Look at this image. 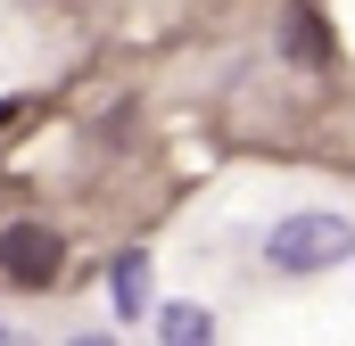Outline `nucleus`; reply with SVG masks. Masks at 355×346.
<instances>
[{
    "instance_id": "f257e3e1",
    "label": "nucleus",
    "mask_w": 355,
    "mask_h": 346,
    "mask_svg": "<svg viewBox=\"0 0 355 346\" xmlns=\"http://www.w3.org/2000/svg\"><path fill=\"white\" fill-rule=\"evenodd\" d=\"M355 256V223L347 215H281L265 231V264L272 272H331V264H347Z\"/></svg>"
},
{
    "instance_id": "39448f33",
    "label": "nucleus",
    "mask_w": 355,
    "mask_h": 346,
    "mask_svg": "<svg viewBox=\"0 0 355 346\" xmlns=\"http://www.w3.org/2000/svg\"><path fill=\"white\" fill-rule=\"evenodd\" d=\"M67 346H116V338H99V330H83V338H67Z\"/></svg>"
},
{
    "instance_id": "f03ea898",
    "label": "nucleus",
    "mask_w": 355,
    "mask_h": 346,
    "mask_svg": "<svg viewBox=\"0 0 355 346\" xmlns=\"http://www.w3.org/2000/svg\"><path fill=\"white\" fill-rule=\"evenodd\" d=\"M58 264H67V239H58L50 223H8V231H0V272H8V280L42 289V280H58Z\"/></svg>"
},
{
    "instance_id": "20e7f679",
    "label": "nucleus",
    "mask_w": 355,
    "mask_h": 346,
    "mask_svg": "<svg viewBox=\"0 0 355 346\" xmlns=\"http://www.w3.org/2000/svg\"><path fill=\"white\" fill-rule=\"evenodd\" d=\"M166 346H215V313L207 305H166Z\"/></svg>"
},
{
    "instance_id": "423d86ee",
    "label": "nucleus",
    "mask_w": 355,
    "mask_h": 346,
    "mask_svg": "<svg viewBox=\"0 0 355 346\" xmlns=\"http://www.w3.org/2000/svg\"><path fill=\"white\" fill-rule=\"evenodd\" d=\"M0 346H8V330H0Z\"/></svg>"
},
{
    "instance_id": "7ed1b4c3",
    "label": "nucleus",
    "mask_w": 355,
    "mask_h": 346,
    "mask_svg": "<svg viewBox=\"0 0 355 346\" xmlns=\"http://www.w3.org/2000/svg\"><path fill=\"white\" fill-rule=\"evenodd\" d=\"M107 289H116V313H149V256H116Z\"/></svg>"
}]
</instances>
